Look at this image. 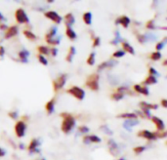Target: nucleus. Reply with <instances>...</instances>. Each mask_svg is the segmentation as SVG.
I'll return each mask as SVG.
<instances>
[{
    "mask_svg": "<svg viewBox=\"0 0 167 160\" xmlns=\"http://www.w3.org/2000/svg\"><path fill=\"white\" fill-rule=\"evenodd\" d=\"M60 116L63 118L62 124H61V130L64 132L65 134L70 133L75 126V119L70 113L67 112H63L60 114Z\"/></svg>",
    "mask_w": 167,
    "mask_h": 160,
    "instance_id": "1",
    "label": "nucleus"
},
{
    "mask_svg": "<svg viewBox=\"0 0 167 160\" xmlns=\"http://www.w3.org/2000/svg\"><path fill=\"white\" fill-rule=\"evenodd\" d=\"M66 93L74 97L78 101H82L85 98V91L78 86H71L70 88L66 90Z\"/></svg>",
    "mask_w": 167,
    "mask_h": 160,
    "instance_id": "2",
    "label": "nucleus"
},
{
    "mask_svg": "<svg viewBox=\"0 0 167 160\" xmlns=\"http://www.w3.org/2000/svg\"><path fill=\"white\" fill-rule=\"evenodd\" d=\"M56 34H57V28H51L49 32L45 35L46 42L50 45H54V46L58 45L60 43V38H56Z\"/></svg>",
    "mask_w": 167,
    "mask_h": 160,
    "instance_id": "3",
    "label": "nucleus"
},
{
    "mask_svg": "<svg viewBox=\"0 0 167 160\" xmlns=\"http://www.w3.org/2000/svg\"><path fill=\"white\" fill-rule=\"evenodd\" d=\"M99 78H100L99 74H97V73L91 74L86 80V86L93 91H98L99 90Z\"/></svg>",
    "mask_w": 167,
    "mask_h": 160,
    "instance_id": "4",
    "label": "nucleus"
},
{
    "mask_svg": "<svg viewBox=\"0 0 167 160\" xmlns=\"http://www.w3.org/2000/svg\"><path fill=\"white\" fill-rule=\"evenodd\" d=\"M15 19L17 20L18 24H28L29 23V19H28V16L25 13V11L22 8H19L18 10H16L15 12Z\"/></svg>",
    "mask_w": 167,
    "mask_h": 160,
    "instance_id": "5",
    "label": "nucleus"
},
{
    "mask_svg": "<svg viewBox=\"0 0 167 160\" xmlns=\"http://www.w3.org/2000/svg\"><path fill=\"white\" fill-rule=\"evenodd\" d=\"M66 82V74H61L53 80V88L55 92H58L65 86Z\"/></svg>",
    "mask_w": 167,
    "mask_h": 160,
    "instance_id": "6",
    "label": "nucleus"
},
{
    "mask_svg": "<svg viewBox=\"0 0 167 160\" xmlns=\"http://www.w3.org/2000/svg\"><path fill=\"white\" fill-rule=\"evenodd\" d=\"M15 133L16 136L18 138H23L25 134V130H27V124L23 120H20L15 124Z\"/></svg>",
    "mask_w": 167,
    "mask_h": 160,
    "instance_id": "7",
    "label": "nucleus"
},
{
    "mask_svg": "<svg viewBox=\"0 0 167 160\" xmlns=\"http://www.w3.org/2000/svg\"><path fill=\"white\" fill-rule=\"evenodd\" d=\"M44 16L48 19V20H52L53 23H55L56 24H60L61 23H62V20H63V18L60 16V15L57 13V12H55V11H48V12H45L44 13Z\"/></svg>",
    "mask_w": 167,
    "mask_h": 160,
    "instance_id": "8",
    "label": "nucleus"
},
{
    "mask_svg": "<svg viewBox=\"0 0 167 160\" xmlns=\"http://www.w3.org/2000/svg\"><path fill=\"white\" fill-rule=\"evenodd\" d=\"M18 27L17 25H12V27H10L6 29V32H5V35L4 37L6 39H10L14 37V36H16L18 34Z\"/></svg>",
    "mask_w": 167,
    "mask_h": 160,
    "instance_id": "9",
    "label": "nucleus"
},
{
    "mask_svg": "<svg viewBox=\"0 0 167 160\" xmlns=\"http://www.w3.org/2000/svg\"><path fill=\"white\" fill-rule=\"evenodd\" d=\"M138 136L139 137H142V138H145V139H147V140H150V141H152V140H155L156 138V134L155 133H152V132H150L148 130H142V131H140L138 133Z\"/></svg>",
    "mask_w": 167,
    "mask_h": 160,
    "instance_id": "10",
    "label": "nucleus"
},
{
    "mask_svg": "<svg viewBox=\"0 0 167 160\" xmlns=\"http://www.w3.org/2000/svg\"><path fill=\"white\" fill-rule=\"evenodd\" d=\"M40 146V143L39 141L37 140V139H32V140L30 141L29 144H28V151L29 152H39L38 151V147Z\"/></svg>",
    "mask_w": 167,
    "mask_h": 160,
    "instance_id": "11",
    "label": "nucleus"
},
{
    "mask_svg": "<svg viewBox=\"0 0 167 160\" xmlns=\"http://www.w3.org/2000/svg\"><path fill=\"white\" fill-rule=\"evenodd\" d=\"M108 147H109V151H111L112 154H113V155H117L118 152H119V149H118V146L117 143L114 142L113 140H109L108 143Z\"/></svg>",
    "mask_w": 167,
    "mask_h": 160,
    "instance_id": "12",
    "label": "nucleus"
},
{
    "mask_svg": "<svg viewBox=\"0 0 167 160\" xmlns=\"http://www.w3.org/2000/svg\"><path fill=\"white\" fill-rule=\"evenodd\" d=\"M152 121L155 124L156 128H158V131H163L164 129H165V124H164V122L160 119V118L158 117H156V116H153L152 117Z\"/></svg>",
    "mask_w": 167,
    "mask_h": 160,
    "instance_id": "13",
    "label": "nucleus"
},
{
    "mask_svg": "<svg viewBox=\"0 0 167 160\" xmlns=\"http://www.w3.org/2000/svg\"><path fill=\"white\" fill-rule=\"evenodd\" d=\"M139 123L138 119H128V120H125L123 123V127L126 129L128 131H131L132 130V127H134L135 125H137Z\"/></svg>",
    "mask_w": 167,
    "mask_h": 160,
    "instance_id": "14",
    "label": "nucleus"
},
{
    "mask_svg": "<svg viewBox=\"0 0 167 160\" xmlns=\"http://www.w3.org/2000/svg\"><path fill=\"white\" fill-rule=\"evenodd\" d=\"M64 20H65V24H66V27H70V28H71V25L75 23L74 16L71 13H67L64 17Z\"/></svg>",
    "mask_w": 167,
    "mask_h": 160,
    "instance_id": "15",
    "label": "nucleus"
},
{
    "mask_svg": "<svg viewBox=\"0 0 167 160\" xmlns=\"http://www.w3.org/2000/svg\"><path fill=\"white\" fill-rule=\"evenodd\" d=\"M116 24H120L123 28H128V25L130 24V19L127 17V16H121V17H119L116 20Z\"/></svg>",
    "mask_w": 167,
    "mask_h": 160,
    "instance_id": "16",
    "label": "nucleus"
},
{
    "mask_svg": "<svg viewBox=\"0 0 167 160\" xmlns=\"http://www.w3.org/2000/svg\"><path fill=\"white\" fill-rule=\"evenodd\" d=\"M55 102H56L55 98H53V99H51L49 102H46V105H45V110H46V111H47V113H48V114H51V113L54 111Z\"/></svg>",
    "mask_w": 167,
    "mask_h": 160,
    "instance_id": "17",
    "label": "nucleus"
},
{
    "mask_svg": "<svg viewBox=\"0 0 167 160\" xmlns=\"http://www.w3.org/2000/svg\"><path fill=\"white\" fill-rule=\"evenodd\" d=\"M76 51H75V48L74 46H70V49H69V52H67V55L66 57V61H69V63H71L72 61V59H74V56L75 55Z\"/></svg>",
    "mask_w": 167,
    "mask_h": 160,
    "instance_id": "18",
    "label": "nucleus"
},
{
    "mask_svg": "<svg viewBox=\"0 0 167 160\" xmlns=\"http://www.w3.org/2000/svg\"><path fill=\"white\" fill-rule=\"evenodd\" d=\"M118 118H124V119H138V115L136 114V113H122V114H119L117 115Z\"/></svg>",
    "mask_w": 167,
    "mask_h": 160,
    "instance_id": "19",
    "label": "nucleus"
},
{
    "mask_svg": "<svg viewBox=\"0 0 167 160\" xmlns=\"http://www.w3.org/2000/svg\"><path fill=\"white\" fill-rule=\"evenodd\" d=\"M28 56H29L28 51L24 49V50H22L19 53V59H20L21 61H22V63H27V61H28Z\"/></svg>",
    "mask_w": 167,
    "mask_h": 160,
    "instance_id": "20",
    "label": "nucleus"
},
{
    "mask_svg": "<svg viewBox=\"0 0 167 160\" xmlns=\"http://www.w3.org/2000/svg\"><path fill=\"white\" fill-rule=\"evenodd\" d=\"M66 35L69 37L70 40H74V39H76V37H77V35H76V33H75V32L74 29H72L71 28H70V27H66Z\"/></svg>",
    "mask_w": 167,
    "mask_h": 160,
    "instance_id": "21",
    "label": "nucleus"
},
{
    "mask_svg": "<svg viewBox=\"0 0 167 160\" xmlns=\"http://www.w3.org/2000/svg\"><path fill=\"white\" fill-rule=\"evenodd\" d=\"M140 106L142 107V110H156L158 106V105H152V104H148L146 102H140Z\"/></svg>",
    "mask_w": 167,
    "mask_h": 160,
    "instance_id": "22",
    "label": "nucleus"
},
{
    "mask_svg": "<svg viewBox=\"0 0 167 160\" xmlns=\"http://www.w3.org/2000/svg\"><path fill=\"white\" fill-rule=\"evenodd\" d=\"M24 35L30 41H35L36 39H37V36H36L32 32H30V30H28V29H25L24 30Z\"/></svg>",
    "mask_w": 167,
    "mask_h": 160,
    "instance_id": "23",
    "label": "nucleus"
},
{
    "mask_svg": "<svg viewBox=\"0 0 167 160\" xmlns=\"http://www.w3.org/2000/svg\"><path fill=\"white\" fill-rule=\"evenodd\" d=\"M122 48L124 52H128L131 55H135V50L133 49V47L129 43L127 42H122Z\"/></svg>",
    "mask_w": 167,
    "mask_h": 160,
    "instance_id": "24",
    "label": "nucleus"
},
{
    "mask_svg": "<svg viewBox=\"0 0 167 160\" xmlns=\"http://www.w3.org/2000/svg\"><path fill=\"white\" fill-rule=\"evenodd\" d=\"M83 22H84L87 25H90L92 24V14L90 12H86L83 14Z\"/></svg>",
    "mask_w": 167,
    "mask_h": 160,
    "instance_id": "25",
    "label": "nucleus"
},
{
    "mask_svg": "<svg viewBox=\"0 0 167 160\" xmlns=\"http://www.w3.org/2000/svg\"><path fill=\"white\" fill-rule=\"evenodd\" d=\"M37 51L39 52V55H49L50 54V49L47 46H38Z\"/></svg>",
    "mask_w": 167,
    "mask_h": 160,
    "instance_id": "26",
    "label": "nucleus"
},
{
    "mask_svg": "<svg viewBox=\"0 0 167 160\" xmlns=\"http://www.w3.org/2000/svg\"><path fill=\"white\" fill-rule=\"evenodd\" d=\"M155 83H158V79H156V77L153 75H150L148 78L144 81V84L146 85H150V84H155Z\"/></svg>",
    "mask_w": 167,
    "mask_h": 160,
    "instance_id": "27",
    "label": "nucleus"
},
{
    "mask_svg": "<svg viewBox=\"0 0 167 160\" xmlns=\"http://www.w3.org/2000/svg\"><path fill=\"white\" fill-rule=\"evenodd\" d=\"M166 44H167V37H165L162 41H160V42H158V44H156L155 48H156V50H158V52H159L160 50H162Z\"/></svg>",
    "mask_w": 167,
    "mask_h": 160,
    "instance_id": "28",
    "label": "nucleus"
},
{
    "mask_svg": "<svg viewBox=\"0 0 167 160\" xmlns=\"http://www.w3.org/2000/svg\"><path fill=\"white\" fill-rule=\"evenodd\" d=\"M124 98V94L122 93H119V92H116V93H113L112 95V99L114 100V101H120Z\"/></svg>",
    "mask_w": 167,
    "mask_h": 160,
    "instance_id": "29",
    "label": "nucleus"
},
{
    "mask_svg": "<svg viewBox=\"0 0 167 160\" xmlns=\"http://www.w3.org/2000/svg\"><path fill=\"white\" fill-rule=\"evenodd\" d=\"M95 56L96 54L95 53H91L89 55V57H88V59H87V64L89 65H93L94 64H95Z\"/></svg>",
    "mask_w": 167,
    "mask_h": 160,
    "instance_id": "30",
    "label": "nucleus"
},
{
    "mask_svg": "<svg viewBox=\"0 0 167 160\" xmlns=\"http://www.w3.org/2000/svg\"><path fill=\"white\" fill-rule=\"evenodd\" d=\"M144 36L147 41H154L158 39V36L154 33H147V34H144Z\"/></svg>",
    "mask_w": 167,
    "mask_h": 160,
    "instance_id": "31",
    "label": "nucleus"
},
{
    "mask_svg": "<svg viewBox=\"0 0 167 160\" xmlns=\"http://www.w3.org/2000/svg\"><path fill=\"white\" fill-rule=\"evenodd\" d=\"M89 136V140H90V143H101V138H99L98 136L96 135H88Z\"/></svg>",
    "mask_w": 167,
    "mask_h": 160,
    "instance_id": "32",
    "label": "nucleus"
},
{
    "mask_svg": "<svg viewBox=\"0 0 167 160\" xmlns=\"http://www.w3.org/2000/svg\"><path fill=\"white\" fill-rule=\"evenodd\" d=\"M121 40H122V38L120 37V35H119L118 30H116V38H114L111 43L113 44V45H116V44H118L119 42H120Z\"/></svg>",
    "mask_w": 167,
    "mask_h": 160,
    "instance_id": "33",
    "label": "nucleus"
},
{
    "mask_svg": "<svg viewBox=\"0 0 167 160\" xmlns=\"http://www.w3.org/2000/svg\"><path fill=\"white\" fill-rule=\"evenodd\" d=\"M37 59H38L39 63L41 65H48V61H47V59L45 58L43 55H38L37 56Z\"/></svg>",
    "mask_w": 167,
    "mask_h": 160,
    "instance_id": "34",
    "label": "nucleus"
},
{
    "mask_svg": "<svg viewBox=\"0 0 167 160\" xmlns=\"http://www.w3.org/2000/svg\"><path fill=\"white\" fill-rule=\"evenodd\" d=\"M161 57H162V56H161L160 52H154V53H153L152 55H150V59H152L153 61H158Z\"/></svg>",
    "mask_w": 167,
    "mask_h": 160,
    "instance_id": "35",
    "label": "nucleus"
},
{
    "mask_svg": "<svg viewBox=\"0 0 167 160\" xmlns=\"http://www.w3.org/2000/svg\"><path fill=\"white\" fill-rule=\"evenodd\" d=\"M124 55H125V52L123 50H118V51H116V52L113 53L112 57L113 58H121V57H123Z\"/></svg>",
    "mask_w": 167,
    "mask_h": 160,
    "instance_id": "36",
    "label": "nucleus"
},
{
    "mask_svg": "<svg viewBox=\"0 0 167 160\" xmlns=\"http://www.w3.org/2000/svg\"><path fill=\"white\" fill-rule=\"evenodd\" d=\"M101 44V38L100 37H95L93 38V47H98Z\"/></svg>",
    "mask_w": 167,
    "mask_h": 160,
    "instance_id": "37",
    "label": "nucleus"
},
{
    "mask_svg": "<svg viewBox=\"0 0 167 160\" xmlns=\"http://www.w3.org/2000/svg\"><path fill=\"white\" fill-rule=\"evenodd\" d=\"M78 131L82 134H86V133L89 132V128L86 127V126H79L78 127Z\"/></svg>",
    "mask_w": 167,
    "mask_h": 160,
    "instance_id": "38",
    "label": "nucleus"
},
{
    "mask_svg": "<svg viewBox=\"0 0 167 160\" xmlns=\"http://www.w3.org/2000/svg\"><path fill=\"white\" fill-rule=\"evenodd\" d=\"M145 151H146V147H135V148H134V152H135V153H137V154L142 153V152Z\"/></svg>",
    "mask_w": 167,
    "mask_h": 160,
    "instance_id": "39",
    "label": "nucleus"
},
{
    "mask_svg": "<svg viewBox=\"0 0 167 160\" xmlns=\"http://www.w3.org/2000/svg\"><path fill=\"white\" fill-rule=\"evenodd\" d=\"M101 129H102V130H103L104 132H105L106 134H108V135H112V134H113L112 130H109L108 126H102Z\"/></svg>",
    "mask_w": 167,
    "mask_h": 160,
    "instance_id": "40",
    "label": "nucleus"
},
{
    "mask_svg": "<svg viewBox=\"0 0 167 160\" xmlns=\"http://www.w3.org/2000/svg\"><path fill=\"white\" fill-rule=\"evenodd\" d=\"M8 116L11 118V119H17V117H18V113L16 112V111H10L8 113Z\"/></svg>",
    "mask_w": 167,
    "mask_h": 160,
    "instance_id": "41",
    "label": "nucleus"
},
{
    "mask_svg": "<svg viewBox=\"0 0 167 160\" xmlns=\"http://www.w3.org/2000/svg\"><path fill=\"white\" fill-rule=\"evenodd\" d=\"M108 68V61H104V63H102L100 65L98 66V70H102L104 69H107Z\"/></svg>",
    "mask_w": 167,
    "mask_h": 160,
    "instance_id": "42",
    "label": "nucleus"
},
{
    "mask_svg": "<svg viewBox=\"0 0 167 160\" xmlns=\"http://www.w3.org/2000/svg\"><path fill=\"white\" fill-rule=\"evenodd\" d=\"M150 75H153V76H159V73L158 71H156L154 68H150Z\"/></svg>",
    "mask_w": 167,
    "mask_h": 160,
    "instance_id": "43",
    "label": "nucleus"
},
{
    "mask_svg": "<svg viewBox=\"0 0 167 160\" xmlns=\"http://www.w3.org/2000/svg\"><path fill=\"white\" fill-rule=\"evenodd\" d=\"M50 54L52 55V57H56L57 55H58V49L57 48H51L50 49Z\"/></svg>",
    "mask_w": 167,
    "mask_h": 160,
    "instance_id": "44",
    "label": "nucleus"
},
{
    "mask_svg": "<svg viewBox=\"0 0 167 160\" xmlns=\"http://www.w3.org/2000/svg\"><path fill=\"white\" fill-rule=\"evenodd\" d=\"M137 38H138V40H139V42H140V43H145L146 41H147V40H146V38H145L144 34H143V35L138 34V35H137Z\"/></svg>",
    "mask_w": 167,
    "mask_h": 160,
    "instance_id": "45",
    "label": "nucleus"
},
{
    "mask_svg": "<svg viewBox=\"0 0 167 160\" xmlns=\"http://www.w3.org/2000/svg\"><path fill=\"white\" fill-rule=\"evenodd\" d=\"M147 28H150V29H154L155 27H154V22L153 20H150V22L147 24Z\"/></svg>",
    "mask_w": 167,
    "mask_h": 160,
    "instance_id": "46",
    "label": "nucleus"
},
{
    "mask_svg": "<svg viewBox=\"0 0 167 160\" xmlns=\"http://www.w3.org/2000/svg\"><path fill=\"white\" fill-rule=\"evenodd\" d=\"M83 143H84L85 144L91 143H90V140H89V136H84V137H83Z\"/></svg>",
    "mask_w": 167,
    "mask_h": 160,
    "instance_id": "47",
    "label": "nucleus"
},
{
    "mask_svg": "<svg viewBox=\"0 0 167 160\" xmlns=\"http://www.w3.org/2000/svg\"><path fill=\"white\" fill-rule=\"evenodd\" d=\"M156 134V133H155ZM156 137L158 138H164V137H167V131L162 133V134H156Z\"/></svg>",
    "mask_w": 167,
    "mask_h": 160,
    "instance_id": "48",
    "label": "nucleus"
},
{
    "mask_svg": "<svg viewBox=\"0 0 167 160\" xmlns=\"http://www.w3.org/2000/svg\"><path fill=\"white\" fill-rule=\"evenodd\" d=\"M5 154H6V151H5V149H3L2 147H0V157L5 156Z\"/></svg>",
    "mask_w": 167,
    "mask_h": 160,
    "instance_id": "49",
    "label": "nucleus"
},
{
    "mask_svg": "<svg viewBox=\"0 0 167 160\" xmlns=\"http://www.w3.org/2000/svg\"><path fill=\"white\" fill-rule=\"evenodd\" d=\"M161 106L167 108V100H165V99H164V100L161 101Z\"/></svg>",
    "mask_w": 167,
    "mask_h": 160,
    "instance_id": "50",
    "label": "nucleus"
},
{
    "mask_svg": "<svg viewBox=\"0 0 167 160\" xmlns=\"http://www.w3.org/2000/svg\"><path fill=\"white\" fill-rule=\"evenodd\" d=\"M8 28L6 27V24H0V29H7Z\"/></svg>",
    "mask_w": 167,
    "mask_h": 160,
    "instance_id": "51",
    "label": "nucleus"
},
{
    "mask_svg": "<svg viewBox=\"0 0 167 160\" xmlns=\"http://www.w3.org/2000/svg\"><path fill=\"white\" fill-rule=\"evenodd\" d=\"M3 55H4V48L0 47V56H3Z\"/></svg>",
    "mask_w": 167,
    "mask_h": 160,
    "instance_id": "52",
    "label": "nucleus"
},
{
    "mask_svg": "<svg viewBox=\"0 0 167 160\" xmlns=\"http://www.w3.org/2000/svg\"><path fill=\"white\" fill-rule=\"evenodd\" d=\"M5 19H4V17H3V15L0 13V20H4Z\"/></svg>",
    "mask_w": 167,
    "mask_h": 160,
    "instance_id": "53",
    "label": "nucleus"
},
{
    "mask_svg": "<svg viewBox=\"0 0 167 160\" xmlns=\"http://www.w3.org/2000/svg\"><path fill=\"white\" fill-rule=\"evenodd\" d=\"M163 65H167V60H165V61H163Z\"/></svg>",
    "mask_w": 167,
    "mask_h": 160,
    "instance_id": "54",
    "label": "nucleus"
},
{
    "mask_svg": "<svg viewBox=\"0 0 167 160\" xmlns=\"http://www.w3.org/2000/svg\"><path fill=\"white\" fill-rule=\"evenodd\" d=\"M47 2H48V3H52V2H54V1H53V0H48Z\"/></svg>",
    "mask_w": 167,
    "mask_h": 160,
    "instance_id": "55",
    "label": "nucleus"
},
{
    "mask_svg": "<svg viewBox=\"0 0 167 160\" xmlns=\"http://www.w3.org/2000/svg\"><path fill=\"white\" fill-rule=\"evenodd\" d=\"M117 160H125L124 158H119V159H117Z\"/></svg>",
    "mask_w": 167,
    "mask_h": 160,
    "instance_id": "56",
    "label": "nucleus"
},
{
    "mask_svg": "<svg viewBox=\"0 0 167 160\" xmlns=\"http://www.w3.org/2000/svg\"><path fill=\"white\" fill-rule=\"evenodd\" d=\"M38 160H46L45 158H41V159H38Z\"/></svg>",
    "mask_w": 167,
    "mask_h": 160,
    "instance_id": "57",
    "label": "nucleus"
},
{
    "mask_svg": "<svg viewBox=\"0 0 167 160\" xmlns=\"http://www.w3.org/2000/svg\"><path fill=\"white\" fill-rule=\"evenodd\" d=\"M166 20H167V19H166Z\"/></svg>",
    "mask_w": 167,
    "mask_h": 160,
    "instance_id": "58",
    "label": "nucleus"
}]
</instances>
